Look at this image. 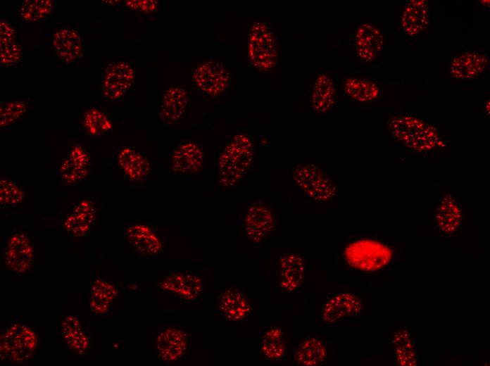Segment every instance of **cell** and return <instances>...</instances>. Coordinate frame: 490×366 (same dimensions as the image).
I'll use <instances>...</instances> for the list:
<instances>
[{
    "instance_id": "cell-1",
    "label": "cell",
    "mask_w": 490,
    "mask_h": 366,
    "mask_svg": "<svg viewBox=\"0 0 490 366\" xmlns=\"http://www.w3.org/2000/svg\"><path fill=\"white\" fill-rule=\"evenodd\" d=\"M253 160V146L246 134L232 136L217 157L220 184L232 187L245 176Z\"/></svg>"
},
{
    "instance_id": "cell-2",
    "label": "cell",
    "mask_w": 490,
    "mask_h": 366,
    "mask_svg": "<svg viewBox=\"0 0 490 366\" xmlns=\"http://www.w3.org/2000/svg\"><path fill=\"white\" fill-rule=\"evenodd\" d=\"M389 128L398 141L415 152H429L444 145L436 128L414 116L396 117L390 122Z\"/></svg>"
},
{
    "instance_id": "cell-3",
    "label": "cell",
    "mask_w": 490,
    "mask_h": 366,
    "mask_svg": "<svg viewBox=\"0 0 490 366\" xmlns=\"http://www.w3.org/2000/svg\"><path fill=\"white\" fill-rule=\"evenodd\" d=\"M392 255L389 246L369 239L353 241L344 251L346 263L364 272H375L383 268L390 263Z\"/></svg>"
},
{
    "instance_id": "cell-4",
    "label": "cell",
    "mask_w": 490,
    "mask_h": 366,
    "mask_svg": "<svg viewBox=\"0 0 490 366\" xmlns=\"http://www.w3.org/2000/svg\"><path fill=\"white\" fill-rule=\"evenodd\" d=\"M278 53L273 32L265 23L256 22L249 29L247 61L256 69L269 71L277 64Z\"/></svg>"
},
{
    "instance_id": "cell-5",
    "label": "cell",
    "mask_w": 490,
    "mask_h": 366,
    "mask_svg": "<svg viewBox=\"0 0 490 366\" xmlns=\"http://www.w3.org/2000/svg\"><path fill=\"white\" fill-rule=\"evenodd\" d=\"M37 346V334L30 327L19 322L11 324L0 336L1 360L8 363L26 361Z\"/></svg>"
},
{
    "instance_id": "cell-6",
    "label": "cell",
    "mask_w": 490,
    "mask_h": 366,
    "mask_svg": "<svg viewBox=\"0 0 490 366\" xmlns=\"http://www.w3.org/2000/svg\"><path fill=\"white\" fill-rule=\"evenodd\" d=\"M294 186L302 194L316 202L330 200L336 187L330 179L316 165H299L292 172Z\"/></svg>"
},
{
    "instance_id": "cell-7",
    "label": "cell",
    "mask_w": 490,
    "mask_h": 366,
    "mask_svg": "<svg viewBox=\"0 0 490 366\" xmlns=\"http://www.w3.org/2000/svg\"><path fill=\"white\" fill-rule=\"evenodd\" d=\"M191 84L194 89L206 96H217L228 89L230 71L221 63L206 60L192 68Z\"/></svg>"
},
{
    "instance_id": "cell-8",
    "label": "cell",
    "mask_w": 490,
    "mask_h": 366,
    "mask_svg": "<svg viewBox=\"0 0 490 366\" xmlns=\"http://www.w3.org/2000/svg\"><path fill=\"white\" fill-rule=\"evenodd\" d=\"M135 80V71L128 60L115 61L107 67L102 82L103 96L110 101L122 99L132 88Z\"/></svg>"
},
{
    "instance_id": "cell-9",
    "label": "cell",
    "mask_w": 490,
    "mask_h": 366,
    "mask_svg": "<svg viewBox=\"0 0 490 366\" xmlns=\"http://www.w3.org/2000/svg\"><path fill=\"white\" fill-rule=\"evenodd\" d=\"M203 151L196 139L182 141L172 153L170 165L177 174L195 175L203 165Z\"/></svg>"
},
{
    "instance_id": "cell-10",
    "label": "cell",
    "mask_w": 490,
    "mask_h": 366,
    "mask_svg": "<svg viewBox=\"0 0 490 366\" xmlns=\"http://www.w3.org/2000/svg\"><path fill=\"white\" fill-rule=\"evenodd\" d=\"M33 259L34 249L30 239L22 232L11 236L4 251L6 267L13 272L23 274L31 268Z\"/></svg>"
},
{
    "instance_id": "cell-11",
    "label": "cell",
    "mask_w": 490,
    "mask_h": 366,
    "mask_svg": "<svg viewBox=\"0 0 490 366\" xmlns=\"http://www.w3.org/2000/svg\"><path fill=\"white\" fill-rule=\"evenodd\" d=\"M275 227V215L266 204L256 202L248 208L245 217V229L251 241L254 244L260 243L273 231Z\"/></svg>"
},
{
    "instance_id": "cell-12",
    "label": "cell",
    "mask_w": 490,
    "mask_h": 366,
    "mask_svg": "<svg viewBox=\"0 0 490 366\" xmlns=\"http://www.w3.org/2000/svg\"><path fill=\"white\" fill-rule=\"evenodd\" d=\"M362 310L361 299L351 293H337L329 296L323 303L319 317L327 323L354 316Z\"/></svg>"
},
{
    "instance_id": "cell-13",
    "label": "cell",
    "mask_w": 490,
    "mask_h": 366,
    "mask_svg": "<svg viewBox=\"0 0 490 366\" xmlns=\"http://www.w3.org/2000/svg\"><path fill=\"white\" fill-rule=\"evenodd\" d=\"M353 42L358 58L363 62L370 63L382 51L383 35L376 25L363 23L356 30Z\"/></svg>"
},
{
    "instance_id": "cell-14",
    "label": "cell",
    "mask_w": 490,
    "mask_h": 366,
    "mask_svg": "<svg viewBox=\"0 0 490 366\" xmlns=\"http://www.w3.org/2000/svg\"><path fill=\"white\" fill-rule=\"evenodd\" d=\"M90 165V157L87 150L81 145H75L59 165L58 173L63 182L73 184L87 178Z\"/></svg>"
},
{
    "instance_id": "cell-15",
    "label": "cell",
    "mask_w": 490,
    "mask_h": 366,
    "mask_svg": "<svg viewBox=\"0 0 490 366\" xmlns=\"http://www.w3.org/2000/svg\"><path fill=\"white\" fill-rule=\"evenodd\" d=\"M288 357L299 365L317 366L326 360L327 348L320 339L307 336L300 339L289 350Z\"/></svg>"
},
{
    "instance_id": "cell-16",
    "label": "cell",
    "mask_w": 490,
    "mask_h": 366,
    "mask_svg": "<svg viewBox=\"0 0 490 366\" xmlns=\"http://www.w3.org/2000/svg\"><path fill=\"white\" fill-rule=\"evenodd\" d=\"M488 57L479 51H469L452 58L451 75L458 79L471 80L480 76L486 69Z\"/></svg>"
},
{
    "instance_id": "cell-17",
    "label": "cell",
    "mask_w": 490,
    "mask_h": 366,
    "mask_svg": "<svg viewBox=\"0 0 490 366\" xmlns=\"http://www.w3.org/2000/svg\"><path fill=\"white\" fill-rule=\"evenodd\" d=\"M304 275L305 263L300 255L289 253L280 258L279 285L282 292H298Z\"/></svg>"
},
{
    "instance_id": "cell-18",
    "label": "cell",
    "mask_w": 490,
    "mask_h": 366,
    "mask_svg": "<svg viewBox=\"0 0 490 366\" xmlns=\"http://www.w3.org/2000/svg\"><path fill=\"white\" fill-rule=\"evenodd\" d=\"M187 104L188 95L184 88L179 86L169 87L161 100L159 117L167 125L174 124L183 116Z\"/></svg>"
},
{
    "instance_id": "cell-19",
    "label": "cell",
    "mask_w": 490,
    "mask_h": 366,
    "mask_svg": "<svg viewBox=\"0 0 490 366\" xmlns=\"http://www.w3.org/2000/svg\"><path fill=\"white\" fill-rule=\"evenodd\" d=\"M96 216L94 203L83 200L78 203L74 210L65 218V229L72 237L80 238L89 233Z\"/></svg>"
},
{
    "instance_id": "cell-20",
    "label": "cell",
    "mask_w": 490,
    "mask_h": 366,
    "mask_svg": "<svg viewBox=\"0 0 490 366\" xmlns=\"http://www.w3.org/2000/svg\"><path fill=\"white\" fill-rule=\"evenodd\" d=\"M117 160L123 174L131 182L144 180L151 172L148 160L133 147L122 148L118 154Z\"/></svg>"
},
{
    "instance_id": "cell-21",
    "label": "cell",
    "mask_w": 490,
    "mask_h": 366,
    "mask_svg": "<svg viewBox=\"0 0 490 366\" xmlns=\"http://www.w3.org/2000/svg\"><path fill=\"white\" fill-rule=\"evenodd\" d=\"M187 346L186 334L178 329H165L157 337V353L163 361L178 360L185 352Z\"/></svg>"
},
{
    "instance_id": "cell-22",
    "label": "cell",
    "mask_w": 490,
    "mask_h": 366,
    "mask_svg": "<svg viewBox=\"0 0 490 366\" xmlns=\"http://www.w3.org/2000/svg\"><path fill=\"white\" fill-rule=\"evenodd\" d=\"M428 6L425 1H409L401 15V25L404 33L416 36L428 27Z\"/></svg>"
},
{
    "instance_id": "cell-23",
    "label": "cell",
    "mask_w": 490,
    "mask_h": 366,
    "mask_svg": "<svg viewBox=\"0 0 490 366\" xmlns=\"http://www.w3.org/2000/svg\"><path fill=\"white\" fill-rule=\"evenodd\" d=\"M219 307L223 317L232 322L244 320L252 309L249 300L241 291L235 288L228 289L220 294Z\"/></svg>"
},
{
    "instance_id": "cell-24",
    "label": "cell",
    "mask_w": 490,
    "mask_h": 366,
    "mask_svg": "<svg viewBox=\"0 0 490 366\" xmlns=\"http://www.w3.org/2000/svg\"><path fill=\"white\" fill-rule=\"evenodd\" d=\"M53 45L56 54L65 63H72L82 54V43L77 31L63 28L57 30L53 37Z\"/></svg>"
},
{
    "instance_id": "cell-25",
    "label": "cell",
    "mask_w": 490,
    "mask_h": 366,
    "mask_svg": "<svg viewBox=\"0 0 490 366\" xmlns=\"http://www.w3.org/2000/svg\"><path fill=\"white\" fill-rule=\"evenodd\" d=\"M202 279L193 274L177 273L168 277L160 284L163 291L180 295L186 300H194L201 293Z\"/></svg>"
},
{
    "instance_id": "cell-26",
    "label": "cell",
    "mask_w": 490,
    "mask_h": 366,
    "mask_svg": "<svg viewBox=\"0 0 490 366\" xmlns=\"http://www.w3.org/2000/svg\"><path fill=\"white\" fill-rule=\"evenodd\" d=\"M130 243L140 253L157 254L162 248V243L156 234L148 226L133 225L125 229Z\"/></svg>"
},
{
    "instance_id": "cell-27",
    "label": "cell",
    "mask_w": 490,
    "mask_h": 366,
    "mask_svg": "<svg viewBox=\"0 0 490 366\" xmlns=\"http://www.w3.org/2000/svg\"><path fill=\"white\" fill-rule=\"evenodd\" d=\"M436 220L441 231L453 234L462 221V210L455 198L446 195L440 201L436 212Z\"/></svg>"
},
{
    "instance_id": "cell-28",
    "label": "cell",
    "mask_w": 490,
    "mask_h": 366,
    "mask_svg": "<svg viewBox=\"0 0 490 366\" xmlns=\"http://www.w3.org/2000/svg\"><path fill=\"white\" fill-rule=\"evenodd\" d=\"M336 88L332 78L320 73L315 78L311 96L313 108L320 113L328 111L334 104Z\"/></svg>"
},
{
    "instance_id": "cell-29",
    "label": "cell",
    "mask_w": 490,
    "mask_h": 366,
    "mask_svg": "<svg viewBox=\"0 0 490 366\" xmlns=\"http://www.w3.org/2000/svg\"><path fill=\"white\" fill-rule=\"evenodd\" d=\"M262 355L272 361H282L287 359V351L284 334L282 329L276 327L267 328L260 341Z\"/></svg>"
},
{
    "instance_id": "cell-30",
    "label": "cell",
    "mask_w": 490,
    "mask_h": 366,
    "mask_svg": "<svg viewBox=\"0 0 490 366\" xmlns=\"http://www.w3.org/2000/svg\"><path fill=\"white\" fill-rule=\"evenodd\" d=\"M61 331L67 346L73 351L82 355L88 349L89 346L88 337L77 317L65 316L61 324Z\"/></svg>"
},
{
    "instance_id": "cell-31",
    "label": "cell",
    "mask_w": 490,
    "mask_h": 366,
    "mask_svg": "<svg viewBox=\"0 0 490 366\" xmlns=\"http://www.w3.org/2000/svg\"><path fill=\"white\" fill-rule=\"evenodd\" d=\"M342 87L347 96L360 102L373 101L380 93L375 82L363 77H348L344 80Z\"/></svg>"
},
{
    "instance_id": "cell-32",
    "label": "cell",
    "mask_w": 490,
    "mask_h": 366,
    "mask_svg": "<svg viewBox=\"0 0 490 366\" xmlns=\"http://www.w3.org/2000/svg\"><path fill=\"white\" fill-rule=\"evenodd\" d=\"M117 296V290L111 283L95 279L91 284L90 309L96 314H103L108 311Z\"/></svg>"
},
{
    "instance_id": "cell-33",
    "label": "cell",
    "mask_w": 490,
    "mask_h": 366,
    "mask_svg": "<svg viewBox=\"0 0 490 366\" xmlns=\"http://www.w3.org/2000/svg\"><path fill=\"white\" fill-rule=\"evenodd\" d=\"M86 132L92 136H100L113 130L110 118L102 111L92 108L86 111L83 119Z\"/></svg>"
},
{
    "instance_id": "cell-34",
    "label": "cell",
    "mask_w": 490,
    "mask_h": 366,
    "mask_svg": "<svg viewBox=\"0 0 490 366\" xmlns=\"http://www.w3.org/2000/svg\"><path fill=\"white\" fill-rule=\"evenodd\" d=\"M55 1L51 0L24 1L20 15L26 22H38L46 18L53 11Z\"/></svg>"
},
{
    "instance_id": "cell-35",
    "label": "cell",
    "mask_w": 490,
    "mask_h": 366,
    "mask_svg": "<svg viewBox=\"0 0 490 366\" xmlns=\"http://www.w3.org/2000/svg\"><path fill=\"white\" fill-rule=\"evenodd\" d=\"M394 342L398 362L401 365H415V349L409 334L406 331L397 332Z\"/></svg>"
},
{
    "instance_id": "cell-36",
    "label": "cell",
    "mask_w": 490,
    "mask_h": 366,
    "mask_svg": "<svg viewBox=\"0 0 490 366\" xmlns=\"http://www.w3.org/2000/svg\"><path fill=\"white\" fill-rule=\"evenodd\" d=\"M25 198L23 189L15 182L0 179V202L1 205H17Z\"/></svg>"
},
{
    "instance_id": "cell-37",
    "label": "cell",
    "mask_w": 490,
    "mask_h": 366,
    "mask_svg": "<svg viewBox=\"0 0 490 366\" xmlns=\"http://www.w3.org/2000/svg\"><path fill=\"white\" fill-rule=\"evenodd\" d=\"M26 106L21 101H11L1 105L0 126L5 127L23 117Z\"/></svg>"
},
{
    "instance_id": "cell-38",
    "label": "cell",
    "mask_w": 490,
    "mask_h": 366,
    "mask_svg": "<svg viewBox=\"0 0 490 366\" xmlns=\"http://www.w3.org/2000/svg\"><path fill=\"white\" fill-rule=\"evenodd\" d=\"M1 63L6 66L17 64L21 58L20 46L13 41L0 42Z\"/></svg>"
},
{
    "instance_id": "cell-39",
    "label": "cell",
    "mask_w": 490,
    "mask_h": 366,
    "mask_svg": "<svg viewBox=\"0 0 490 366\" xmlns=\"http://www.w3.org/2000/svg\"><path fill=\"white\" fill-rule=\"evenodd\" d=\"M125 6L127 9L140 11L144 13H151L157 9L156 1H126Z\"/></svg>"
},
{
    "instance_id": "cell-40",
    "label": "cell",
    "mask_w": 490,
    "mask_h": 366,
    "mask_svg": "<svg viewBox=\"0 0 490 366\" xmlns=\"http://www.w3.org/2000/svg\"><path fill=\"white\" fill-rule=\"evenodd\" d=\"M14 39L15 30L12 25L6 21H1L0 24V42L13 41Z\"/></svg>"
}]
</instances>
